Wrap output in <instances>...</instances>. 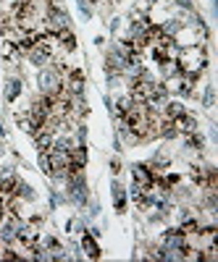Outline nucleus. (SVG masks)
Returning a JSON list of instances; mask_svg holds the SVG:
<instances>
[{
    "instance_id": "obj_4",
    "label": "nucleus",
    "mask_w": 218,
    "mask_h": 262,
    "mask_svg": "<svg viewBox=\"0 0 218 262\" xmlns=\"http://www.w3.org/2000/svg\"><path fill=\"white\" fill-rule=\"evenodd\" d=\"M82 244H84V252H87V257H92V260H97V257H100V249H97V244L92 241V236H84V238H82Z\"/></svg>"
},
{
    "instance_id": "obj_2",
    "label": "nucleus",
    "mask_w": 218,
    "mask_h": 262,
    "mask_svg": "<svg viewBox=\"0 0 218 262\" xmlns=\"http://www.w3.org/2000/svg\"><path fill=\"white\" fill-rule=\"evenodd\" d=\"M134 181H137V186L153 189V186H155V173H153V168H147V165H134Z\"/></svg>"
},
{
    "instance_id": "obj_5",
    "label": "nucleus",
    "mask_w": 218,
    "mask_h": 262,
    "mask_svg": "<svg viewBox=\"0 0 218 262\" xmlns=\"http://www.w3.org/2000/svg\"><path fill=\"white\" fill-rule=\"evenodd\" d=\"M179 231H182L184 236H192V234H197V231H200V223L192 218V220H187V223H184V226L179 228Z\"/></svg>"
},
{
    "instance_id": "obj_3",
    "label": "nucleus",
    "mask_w": 218,
    "mask_h": 262,
    "mask_svg": "<svg viewBox=\"0 0 218 262\" xmlns=\"http://www.w3.org/2000/svg\"><path fill=\"white\" fill-rule=\"evenodd\" d=\"M174 129H176V134H179V131H184V134H192V131H194V118H190L187 113H182L179 118H174Z\"/></svg>"
},
{
    "instance_id": "obj_1",
    "label": "nucleus",
    "mask_w": 218,
    "mask_h": 262,
    "mask_svg": "<svg viewBox=\"0 0 218 262\" xmlns=\"http://www.w3.org/2000/svg\"><path fill=\"white\" fill-rule=\"evenodd\" d=\"M176 63L182 68V74H197L205 68V50L202 48H187L176 55Z\"/></svg>"
}]
</instances>
